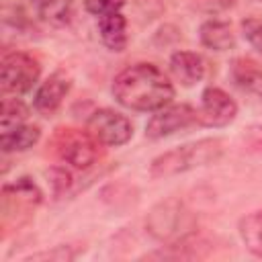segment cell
Segmentation results:
<instances>
[{"label": "cell", "instance_id": "3957f363", "mask_svg": "<svg viewBox=\"0 0 262 262\" xmlns=\"http://www.w3.org/2000/svg\"><path fill=\"white\" fill-rule=\"evenodd\" d=\"M145 229L164 246H176L196 231V217L180 199L170 196L151 207L145 217Z\"/></svg>", "mask_w": 262, "mask_h": 262}, {"label": "cell", "instance_id": "8992f818", "mask_svg": "<svg viewBox=\"0 0 262 262\" xmlns=\"http://www.w3.org/2000/svg\"><path fill=\"white\" fill-rule=\"evenodd\" d=\"M194 125H201L199 111L190 104H168L160 111H156L149 121L145 123V137L149 139H164L178 131H186Z\"/></svg>", "mask_w": 262, "mask_h": 262}, {"label": "cell", "instance_id": "7c38bea8", "mask_svg": "<svg viewBox=\"0 0 262 262\" xmlns=\"http://www.w3.org/2000/svg\"><path fill=\"white\" fill-rule=\"evenodd\" d=\"M170 72L182 86H194L205 78V59L194 51H174L170 55Z\"/></svg>", "mask_w": 262, "mask_h": 262}, {"label": "cell", "instance_id": "8fae6325", "mask_svg": "<svg viewBox=\"0 0 262 262\" xmlns=\"http://www.w3.org/2000/svg\"><path fill=\"white\" fill-rule=\"evenodd\" d=\"M96 25H98L100 41L106 49L115 53L125 51L129 37H127V18L123 10H113V12L96 16Z\"/></svg>", "mask_w": 262, "mask_h": 262}, {"label": "cell", "instance_id": "4fadbf2b", "mask_svg": "<svg viewBox=\"0 0 262 262\" xmlns=\"http://www.w3.org/2000/svg\"><path fill=\"white\" fill-rule=\"evenodd\" d=\"M229 76L239 90H244L248 94L262 96V68L254 59L235 57L229 63Z\"/></svg>", "mask_w": 262, "mask_h": 262}, {"label": "cell", "instance_id": "ffe728a7", "mask_svg": "<svg viewBox=\"0 0 262 262\" xmlns=\"http://www.w3.org/2000/svg\"><path fill=\"white\" fill-rule=\"evenodd\" d=\"M47 180H49V186H51V190H53L55 196L63 194L72 186V174L66 168H61V166L49 168L47 170Z\"/></svg>", "mask_w": 262, "mask_h": 262}, {"label": "cell", "instance_id": "5bb4252c", "mask_svg": "<svg viewBox=\"0 0 262 262\" xmlns=\"http://www.w3.org/2000/svg\"><path fill=\"white\" fill-rule=\"evenodd\" d=\"M199 39L207 49H213V51H227L235 45L231 27L219 18H207L199 27Z\"/></svg>", "mask_w": 262, "mask_h": 262}, {"label": "cell", "instance_id": "7402d4cb", "mask_svg": "<svg viewBox=\"0 0 262 262\" xmlns=\"http://www.w3.org/2000/svg\"><path fill=\"white\" fill-rule=\"evenodd\" d=\"M76 256V252H70L68 246H55L49 252H39V254H31L29 260H72Z\"/></svg>", "mask_w": 262, "mask_h": 262}, {"label": "cell", "instance_id": "52a82bcc", "mask_svg": "<svg viewBox=\"0 0 262 262\" xmlns=\"http://www.w3.org/2000/svg\"><path fill=\"white\" fill-rule=\"evenodd\" d=\"M98 141L88 131L63 129L57 137V154L76 170L90 168L98 158Z\"/></svg>", "mask_w": 262, "mask_h": 262}, {"label": "cell", "instance_id": "d6986e66", "mask_svg": "<svg viewBox=\"0 0 262 262\" xmlns=\"http://www.w3.org/2000/svg\"><path fill=\"white\" fill-rule=\"evenodd\" d=\"M242 35L244 39L256 49L262 53V18H244L242 20Z\"/></svg>", "mask_w": 262, "mask_h": 262}, {"label": "cell", "instance_id": "6da1fadb", "mask_svg": "<svg viewBox=\"0 0 262 262\" xmlns=\"http://www.w3.org/2000/svg\"><path fill=\"white\" fill-rule=\"evenodd\" d=\"M115 100L137 113H156L168 106L174 98L170 78L156 63L139 61L121 70L111 86Z\"/></svg>", "mask_w": 262, "mask_h": 262}, {"label": "cell", "instance_id": "e0dca14e", "mask_svg": "<svg viewBox=\"0 0 262 262\" xmlns=\"http://www.w3.org/2000/svg\"><path fill=\"white\" fill-rule=\"evenodd\" d=\"M237 231L248 252L262 258V213L256 211V213L242 217L237 223Z\"/></svg>", "mask_w": 262, "mask_h": 262}, {"label": "cell", "instance_id": "9c48e42d", "mask_svg": "<svg viewBox=\"0 0 262 262\" xmlns=\"http://www.w3.org/2000/svg\"><path fill=\"white\" fill-rule=\"evenodd\" d=\"M41 201H43L41 188L29 176H20L14 182L2 186V217L6 221L16 211L31 213Z\"/></svg>", "mask_w": 262, "mask_h": 262}, {"label": "cell", "instance_id": "603a6c76", "mask_svg": "<svg viewBox=\"0 0 262 262\" xmlns=\"http://www.w3.org/2000/svg\"><path fill=\"white\" fill-rule=\"evenodd\" d=\"M260 2H262V0H260Z\"/></svg>", "mask_w": 262, "mask_h": 262}, {"label": "cell", "instance_id": "30bf717a", "mask_svg": "<svg viewBox=\"0 0 262 262\" xmlns=\"http://www.w3.org/2000/svg\"><path fill=\"white\" fill-rule=\"evenodd\" d=\"M70 88H72L70 76H66L63 72H53V74H51L47 80H43V82L37 86V90H35V96H33V106H35V111L41 113V115H45V117L53 115V113L61 106V102H63V98L68 96Z\"/></svg>", "mask_w": 262, "mask_h": 262}, {"label": "cell", "instance_id": "7a4b0ae2", "mask_svg": "<svg viewBox=\"0 0 262 262\" xmlns=\"http://www.w3.org/2000/svg\"><path fill=\"white\" fill-rule=\"evenodd\" d=\"M223 154V143L217 137L199 139L192 143H182L178 147H172L160 156H156L149 164V176L151 178H170L178 176L203 166H209L217 162Z\"/></svg>", "mask_w": 262, "mask_h": 262}, {"label": "cell", "instance_id": "ba28073f", "mask_svg": "<svg viewBox=\"0 0 262 262\" xmlns=\"http://www.w3.org/2000/svg\"><path fill=\"white\" fill-rule=\"evenodd\" d=\"M237 117V102L217 86H207L201 94L199 119L205 127H227Z\"/></svg>", "mask_w": 262, "mask_h": 262}, {"label": "cell", "instance_id": "5b68a950", "mask_svg": "<svg viewBox=\"0 0 262 262\" xmlns=\"http://www.w3.org/2000/svg\"><path fill=\"white\" fill-rule=\"evenodd\" d=\"M86 131L100 145L108 147H121L133 137L131 121L115 108H96L86 119Z\"/></svg>", "mask_w": 262, "mask_h": 262}, {"label": "cell", "instance_id": "9a60e30c", "mask_svg": "<svg viewBox=\"0 0 262 262\" xmlns=\"http://www.w3.org/2000/svg\"><path fill=\"white\" fill-rule=\"evenodd\" d=\"M39 137H41V129L37 125L20 123V125H14L0 133V147L4 154L25 151V149L33 147L39 141Z\"/></svg>", "mask_w": 262, "mask_h": 262}, {"label": "cell", "instance_id": "2e32d148", "mask_svg": "<svg viewBox=\"0 0 262 262\" xmlns=\"http://www.w3.org/2000/svg\"><path fill=\"white\" fill-rule=\"evenodd\" d=\"M29 6L33 14L51 25V27H63L72 18V0H29Z\"/></svg>", "mask_w": 262, "mask_h": 262}, {"label": "cell", "instance_id": "277c9868", "mask_svg": "<svg viewBox=\"0 0 262 262\" xmlns=\"http://www.w3.org/2000/svg\"><path fill=\"white\" fill-rule=\"evenodd\" d=\"M39 76H41V66L31 53L8 51L2 55L0 82L6 94L18 96L33 90V86L39 82Z\"/></svg>", "mask_w": 262, "mask_h": 262}, {"label": "cell", "instance_id": "44dd1931", "mask_svg": "<svg viewBox=\"0 0 262 262\" xmlns=\"http://www.w3.org/2000/svg\"><path fill=\"white\" fill-rule=\"evenodd\" d=\"M123 6H125V0H84V8L92 16H100L113 10H123Z\"/></svg>", "mask_w": 262, "mask_h": 262}, {"label": "cell", "instance_id": "ac0fdd59", "mask_svg": "<svg viewBox=\"0 0 262 262\" xmlns=\"http://www.w3.org/2000/svg\"><path fill=\"white\" fill-rule=\"evenodd\" d=\"M27 117H29V108H27V104L20 100V98H10V96H6L4 100H2V113H0V129L4 131V129H10V127H14V125H20V123H25L27 121Z\"/></svg>", "mask_w": 262, "mask_h": 262}]
</instances>
